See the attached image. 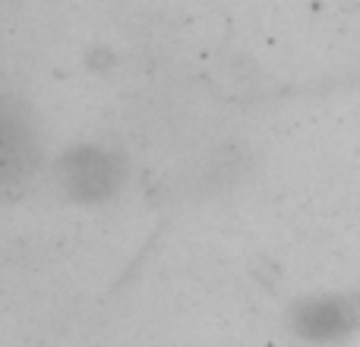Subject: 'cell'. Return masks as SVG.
I'll return each instance as SVG.
<instances>
[{
    "label": "cell",
    "instance_id": "1",
    "mask_svg": "<svg viewBox=\"0 0 360 347\" xmlns=\"http://www.w3.org/2000/svg\"><path fill=\"white\" fill-rule=\"evenodd\" d=\"M360 325V303L354 297H323L310 300L297 310L294 316V329L307 338V341H342Z\"/></svg>",
    "mask_w": 360,
    "mask_h": 347
},
{
    "label": "cell",
    "instance_id": "2",
    "mask_svg": "<svg viewBox=\"0 0 360 347\" xmlns=\"http://www.w3.org/2000/svg\"><path fill=\"white\" fill-rule=\"evenodd\" d=\"M63 180H67L70 190H76V196L101 199L117 190L120 164H117V158H111L108 152L79 149V152H73V158H67Z\"/></svg>",
    "mask_w": 360,
    "mask_h": 347
},
{
    "label": "cell",
    "instance_id": "3",
    "mask_svg": "<svg viewBox=\"0 0 360 347\" xmlns=\"http://www.w3.org/2000/svg\"><path fill=\"white\" fill-rule=\"evenodd\" d=\"M32 155H35V145L25 124L16 114L0 111V183L25 177L32 171Z\"/></svg>",
    "mask_w": 360,
    "mask_h": 347
}]
</instances>
